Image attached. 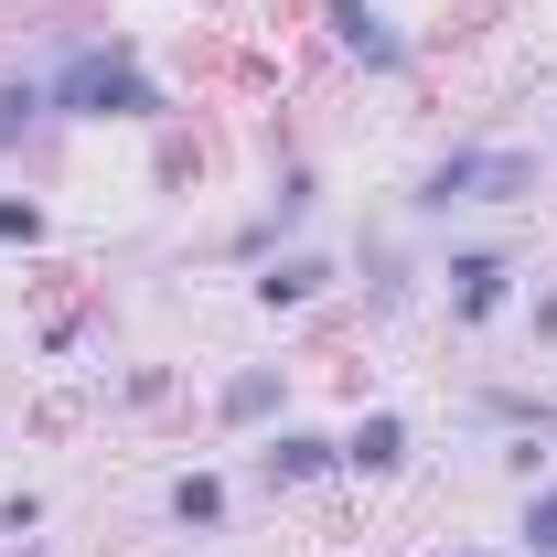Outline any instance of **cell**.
<instances>
[{
	"label": "cell",
	"mask_w": 557,
	"mask_h": 557,
	"mask_svg": "<svg viewBox=\"0 0 557 557\" xmlns=\"http://www.w3.org/2000/svg\"><path fill=\"white\" fill-rule=\"evenodd\" d=\"M54 108H65V119H161V86H150L129 54H65Z\"/></svg>",
	"instance_id": "1"
},
{
	"label": "cell",
	"mask_w": 557,
	"mask_h": 557,
	"mask_svg": "<svg viewBox=\"0 0 557 557\" xmlns=\"http://www.w3.org/2000/svg\"><path fill=\"white\" fill-rule=\"evenodd\" d=\"M515 194H536V161H525V150H450V161L418 183L429 214H450V205H515Z\"/></svg>",
	"instance_id": "2"
},
{
	"label": "cell",
	"mask_w": 557,
	"mask_h": 557,
	"mask_svg": "<svg viewBox=\"0 0 557 557\" xmlns=\"http://www.w3.org/2000/svg\"><path fill=\"white\" fill-rule=\"evenodd\" d=\"M333 33H344L354 54H375V65H408V44H397L386 11H364V0H333Z\"/></svg>",
	"instance_id": "3"
},
{
	"label": "cell",
	"mask_w": 557,
	"mask_h": 557,
	"mask_svg": "<svg viewBox=\"0 0 557 557\" xmlns=\"http://www.w3.org/2000/svg\"><path fill=\"white\" fill-rule=\"evenodd\" d=\"M344 461H354V472H397V461H408V429L375 408V418H364V429L344 440Z\"/></svg>",
	"instance_id": "4"
},
{
	"label": "cell",
	"mask_w": 557,
	"mask_h": 557,
	"mask_svg": "<svg viewBox=\"0 0 557 557\" xmlns=\"http://www.w3.org/2000/svg\"><path fill=\"white\" fill-rule=\"evenodd\" d=\"M322 461H344V450H333V440H311V429H278V440H269V483H311Z\"/></svg>",
	"instance_id": "5"
},
{
	"label": "cell",
	"mask_w": 557,
	"mask_h": 557,
	"mask_svg": "<svg viewBox=\"0 0 557 557\" xmlns=\"http://www.w3.org/2000/svg\"><path fill=\"white\" fill-rule=\"evenodd\" d=\"M311 289H322V258H289V269L258 278V300H269V311H278V300H311Z\"/></svg>",
	"instance_id": "6"
},
{
	"label": "cell",
	"mask_w": 557,
	"mask_h": 557,
	"mask_svg": "<svg viewBox=\"0 0 557 557\" xmlns=\"http://www.w3.org/2000/svg\"><path fill=\"white\" fill-rule=\"evenodd\" d=\"M172 515H183V525H214V515H225V493H214L205 472H183V483H172Z\"/></svg>",
	"instance_id": "7"
},
{
	"label": "cell",
	"mask_w": 557,
	"mask_h": 557,
	"mask_svg": "<svg viewBox=\"0 0 557 557\" xmlns=\"http://www.w3.org/2000/svg\"><path fill=\"white\" fill-rule=\"evenodd\" d=\"M504 300V269L493 258H461V311H493Z\"/></svg>",
	"instance_id": "8"
},
{
	"label": "cell",
	"mask_w": 557,
	"mask_h": 557,
	"mask_svg": "<svg viewBox=\"0 0 557 557\" xmlns=\"http://www.w3.org/2000/svg\"><path fill=\"white\" fill-rule=\"evenodd\" d=\"M269 397H278V375H236L225 386V418H269Z\"/></svg>",
	"instance_id": "9"
},
{
	"label": "cell",
	"mask_w": 557,
	"mask_h": 557,
	"mask_svg": "<svg viewBox=\"0 0 557 557\" xmlns=\"http://www.w3.org/2000/svg\"><path fill=\"white\" fill-rule=\"evenodd\" d=\"M525 547H536V557H557V483L525 504Z\"/></svg>",
	"instance_id": "10"
},
{
	"label": "cell",
	"mask_w": 557,
	"mask_h": 557,
	"mask_svg": "<svg viewBox=\"0 0 557 557\" xmlns=\"http://www.w3.org/2000/svg\"><path fill=\"white\" fill-rule=\"evenodd\" d=\"M33 108H44V97H33V86H0V139L22 129V119H33Z\"/></svg>",
	"instance_id": "11"
},
{
	"label": "cell",
	"mask_w": 557,
	"mask_h": 557,
	"mask_svg": "<svg viewBox=\"0 0 557 557\" xmlns=\"http://www.w3.org/2000/svg\"><path fill=\"white\" fill-rule=\"evenodd\" d=\"M0 236H44V214H33V205H0Z\"/></svg>",
	"instance_id": "12"
}]
</instances>
